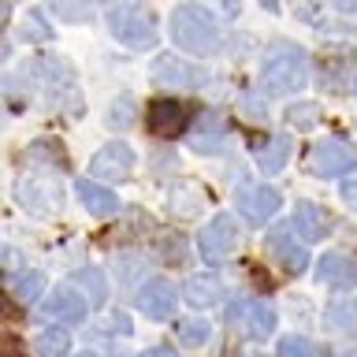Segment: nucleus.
<instances>
[{
    "mask_svg": "<svg viewBox=\"0 0 357 357\" xmlns=\"http://www.w3.org/2000/svg\"><path fill=\"white\" fill-rule=\"evenodd\" d=\"M305 82H309V56H305V49H301V45H290V41H275L272 49L264 52V60H261L264 93L287 97V93H298Z\"/></svg>",
    "mask_w": 357,
    "mask_h": 357,
    "instance_id": "f03ea898",
    "label": "nucleus"
},
{
    "mask_svg": "<svg viewBox=\"0 0 357 357\" xmlns=\"http://www.w3.org/2000/svg\"><path fill=\"white\" fill-rule=\"evenodd\" d=\"M112 127H130V105H127V100H123V108L116 105V108H112Z\"/></svg>",
    "mask_w": 357,
    "mask_h": 357,
    "instance_id": "7c9ffc66",
    "label": "nucleus"
},
{
    "mask_svg": "<svg viewBox=\"0 0 357 357\" xmlns=\"http://www.w3.org/2000/svg\"><path fill=\"white\" fill-rule=\"evenodd\" d=\"M78 357H97V354H89V350H86V354H78Z\"/></svg>",
    "mask_w": 357,
    "mask_h": 357,
    "instance_id": "f704fd0d",
    "label": "nucleus"
},
{
    "mask_svg": "<svg viewBox=\"0 0 357 357\" xmlns=\"http://www.w3.org/2000/svg\"><path fill=\"white\" fill-rule=\"evenodd\" d=\"M234 205L250 223H268L283 205V197H279L275 186H245L234 194Z\"/></svg>",
    "mask_w": 357,
    "mask_h": 357,
    "instance_id": "0eeeda50",
    "label": "nucleus"
},
{
    "mask_svg": "<svg viewBox=\"0 0 357 357\" xmlns=\"http://www.w3.org/2000/svg\"><path fill=\"white\" fill-rule=\"evenodd\" d=\"M354 167H357V153H354V145L342 142V138H324V142L312 145V153H309V172L320 175V178L346 175V172H354Z\"/></svg>",
    "mask_w": 357,
    "mask_h": 357,
    "instance_id": "39448f33",
    "label": "nucleus"
},
{
    "mask_svg": "<svg viewBox=\"0 0 357 357\" xmlns=\"http://www.w3.org/2000/svg\"><path fill=\"white\" fill-rule=\"evenodd\" d=\"M290 160V138H272L264 145L261 153H257V164H261V172H268V175H275V172H283V164Z\"/></svg>",
    "mask_w": 357,
    "mask_h": 357,
    "instance_id": "aec40b11",
    "label": "nucleus"
},
{
    "mask_svg": "<svg viewBox=\"0 0 357 357\" xmlns=\"http://www.w3.org/2000/svg\"><path fill=\"white\" fill-rule=\"evenodd\" d=\"M183 298L194 309H208L223 298V287H220V279H212V275H190L186 287H183Z\"/></svg>",
    "mask_w": 357,
    "mask_h": 357,
    "instance_id": "f3484780",
    "label": "nucleus"
},
{
    "mask_svg": "<svg viewBox=\"0 0 357 357\" xmlns=\"http://www.w3.org/2000/svg\"><path fill=\"white\" fill-rule=\"evenodd\" d=\"M138 309L149 320H172L175 309H178V290L167 283V279H149V283L138 290Z\"/></svg>",
    "mask_w": 357,
    "mask_h": 357,
    "instance_id": "6e6552de",
    "label": "nucleus"
},
{
    "mask_svg": "<svg viewBox=\"0 0 357 357\" xmlns=\"http://www.w3.org/2000/svg\"><path fill=\"white\" fill-rule=\"evenodd\" d=\"M142 357H172V354H167V350H145Z\"/></svg>",
    "mask_w": 357,
    "mask_h": 357,
    "instance_id": "72a5a7b5",
    "label": "nucleus"
},
{
    "mask_svg": "<svg viewBox=\"0 0 357 357\" xmlns=\"http://www.w3.org/2000/svg\"><path fill=\"white\" fill-rule=\"evenodd\" d=\"M294 231H298L305 242L328 238L331 216H328V212H324L320 205H312V201H298V208H294Z\"/></svg>",
    "mask_w": 357,
    "mask_h": 357,
    "instance_id": "4468645a",
    "label": "nucleus"
},
{
    "mask_svg": "<svg viewBox=\"0 0 357 357\" xmlns=\"http://www.w3.org/2000/svg\"><path fill=\"white\" fill-rule=\"evenodd\" d=\"M354 86H357V78H354Z\"/></svg>",
    "mask_w": 357,
    "mask_h": 357,
    "instance_id": "c9c22d12",
    "label": "nucleus"
},
{
    "mask_svg": "<svg viewBox=\"0 0 357 357\" xmlns=\"http://www.w3.org/2000/svg\"><path fill=\"white\" fill-rule=\"evenodd\" d=\"M75 190H78V201H82L93 216H112V212L119 208V197L112 194L108 186H100L97 178H78Z\"/></svg>",
    "mask_w": 357,
    "mask_h": 357,
    "instance_id": "dca6fc26",
    "label": "nucleus"
},
{
    "mask_svg": "<svg viewBox=\"0 0 357 357\" xmlns=\"http://www.w3.org/2000/svg\"><path fill=\"white\" fill-rule=\"evenodd\" d=\"M328 328H335V331H354L357 328V305L354 301H331L328 305Z\"/></svg>",
    "mask_w": 357,
    "mask_h": 357,
    "instance_id": "5701e85b",
    "label": "nucleus"
},
{
    "mask_svg": "<svg viewBox=\"0 0 357 357\" xmlns=\"http://www.w3.org/2000/svg\"><path fill=\"white\" fill-rule=\"evenodd\" d=\"M223 4V11H227V15H238V0H220Z\"/></svg>",
    "mask_w": 357,
    "mask_h": 357,
    "instance_id": "473e14b6",
    "label": "nucleus"
},
{
    "mask_svg": "<svg viewBox=\"0 0 357 357\" xmlns=\"http://www.w3.org/2000/svg\"><path fill=\"white\" fill-rule=\"evenodd\" d=\"M134 172V149L123 142L105 145L93 160H89V178H108V183H123Z\"/></svg>",
    "mask_w": 357,
    "mask_h": 357,
    "instance_id": "423d86ee",
    "label": "nucleus"
},
{
    "mask_svg": "<svg viewBox=\"0 0 357 357\" xmlns=\"http://www.w3.org/2000/svg\"><path fill=\"white\" fill-rule=\"evenodd\" d=\"M33 350H38V357H67L71 339H67L63 328H45L38 335V342H33Z\"/></svg>",
    "mask_w": 357,
    "mask_h": 357,
    "instance_id": "412c9836",
    "label": "nucleus"
},
{
    "mask_svg": "<svg viewBox=\"0 0 357 357\" xmlns=\"http://www.w3.org/2000/svg\"><path fill=\"white\" fill-rule=\"evenodd\" d=\"M186 127V108L178 100H153L149 105V130L160 138H175Z\"/></svg>",
    "mask_w": 357,
    "mask_h": 357,
    "instance_id": "ddd939ff",
    "label": "nucleus"
},
{
    "mask_svg": "<svg viewBox=\"0 0 357 357\" xmlns=\"http://www.w3.org/2000/svg\"><path fill=\"white\" fill-rule=\"evenodd\" d=\"M52 30L41 22V15H26V41H49Z\"/></svg>",
    "mask_w": 357,
    "mask_h": 357,
    "instance_id": "c85d7f7f",
    "label": "nucleus"
},
{
    "mask_svg": "<svg viewBox=\"0 0 357 357\" xmlns=\"http://www.w3.org/2000/svg\"><path fill=\"white\" fill-rule=\"evenodd\" d=\"M342 201H346L350 208H357V167L342 178Z\"/></svg>",
    "mask_w": 357,
    "mask_h": 357,
    "instance_id": "c756f323",
    "label": "nucleus"
},
{
    "mask_svg": "<svg viewBox=\"0 0 357 357\" xmlns=\"http://www.w3.org/2000/svg\"><path fill=\"white\" fill-rule=\"evenodd\" d=\"M208 335H212V328H208L205 320H183V324L175 328L178 346H190V350H194V346H205Z\"/></svg>",
    "mask_w": 357,
    "mask_h": 357,
    "instance_id": "4be33fe9",
    "label": "nucleus"
},
{
    "mask_svg": "<svg viewBox=\"0 0 357 357\" xmlns=\"http://www.w3.org/2000/svg\"><path fill=\"white\" fill-rule=\"evenodd\" d=\"M78 283L86 287V294H89V301H93V305H100V301L108 298V287H105L100 268H82V272H78Z\"/></svg>",
    "mask_w": 357,
    "mask_h": 357,
    "instance_id": "393cba45",
    "label": "nucleus"
},
{
    "mask_svg": "<svg viewBox=\"0 0 357 357\" xmlns=\"http://www.w3.org/2000/svg\"><path fill=\"white\" fill-rule=\"evenodd\" d=\"M149 78L156 86H164V89H186L190 82H194V71H190L178 56H156Z\"/></svg>",
    "mask_w": 357,
    "mask_h": 357,
    "instance_id": "2eb2a0df",
    "label": "nucleus"
},
{
    "mask_svg": "<svg viewBox=\"0 0 357 357\" xmlns=\"http://www.w3.org/2000/svg\"><path fill=\"white\" fill-rule=\"evenodd\" d=\"M108 30H112V38L119 45H127V49H153L156 45V19H153V11H145L138 4L112 8Z\"/></svg>",
    "mask_w": 357,
    "mask_h": 357,
    "instance_id": "7ed1b4c3",
    "label": "nucleus"
},
{
    "mask_svg": "<svg viewBox=\"0 0 357 357\" xmlns=\"http://www.w3.org/2000/svg\"><path fill=\"white\" fill-rule=\"evenodd\" d=\"M317 279L324 287H354L357 283V261L354 257H346V253H324L320 257V264H317Z\"/></svg>",
    "mask_w": 357,
    "mask_h": 357,
    "instance_id": "9b49d317",
    "label": "nucleus"
},
{
    "mask_svg": "<svg viewBox=\"0 0 357 357\" xmlns=\"http://www.w3.org/2000/svg\"><path fill=\"white\" fill-rule=\"evenodd\" d=\"M52 8L60 11V19H67V22H82V19L93 15L89 0H52Z\"/></svg>",
    "mask_w": 357,
    "mask_h": 357,
    "instance_id": "bb28decb",
    "label": "nucleus"
},
{
    "mask_svg": "<svg viewBox=\"0 0 357 357\" xmlns=\"http://www.w3.org/2000/svg\"><path fill=\"white\" fill-rule=\"evenodd\" d=\"M167 26H172V41L190 56H212L223 45V30L216 15L201 4H178L172 19H167Z\"/></svg>",
    "mask_w": 357,
    "mask_h": 357,
    "instance_id": "f257e3e1",
    "label": "nucleus"
},
{
    "mask_svg": "<svg viewBox=\"0 0 357 357\" xmlns=\"http://www.w3.org/2000/svg\"><path fill=\"white\" fill-rule=\"evenodd\" d=\"M223 138H227L223 119L220 116H201V123L194 127V149L197 153H220Z\"/></svg>",
    "mask_w": 357,
    "mask_h": 357,
    "instance_id": "a211bd4d",
    "label": "nucleus"
},
{
    "mask_svg": "<svg viewBox=\"0 0 357 357\" xmlns=\"http://www.w3.org/2000/svg\"><path fill=\"white\" fill-rule=\"evenodd\" d=\"M279 357H312V346L301 339V335H287L279 342Z\"/></svg>",
    "mask_w": 357,
    "mask_h": 357,
    "instance_id": "cd10ccee",
    "label": "nucleus"
},
{
    "mask_svg": "<svg viewBox=\"0 0 357 357\" xmlns=\"http://www.w3.org/2000/svg\"><path fill=\"white\" fill-rule=\"evenodd\" d=\"M45 290V275L41 272H26V275H11V294L22 301H33Z\"/></svg>",
    "mask_w": 357,
    "mask_h": 357,
    "instance_id": "b1692460",
    "label": "nucleus"
},
{
    "mask_svg": "<svg viewBox=\"0 0 357 357\" xmlns=\"http://www.w3.org/2000/svg\"><path fill=\"white\" fill-rule=\"evenodd\" d=\"M15 194H19L22 205H26L30 212H38V216H49L52 208L63 205V190H60V183H45V178H30V175L19 178Z\"/></svg>",
    "mask_w": 357,
    "mask_h": 357,
    "instance_id": "1a4fd4ad",
    "label": "nucleus"
},
{
    "mask_svg": "<svg viewBox=\"0 0 357 357\" xmlns=\"http://www.w3.org/2000/svg\"><path fill=\"white\" fill-rule=\"evenodd\" d=\"M45 317L49 320H60V324H78L86 317V298L78 294V290L63 287V290H52L49 298H45Z\"/></svg>",
    "mask_w": 357,
    "mask_h": 357,
    "instance_id": "f8f14e48",
    "label": "nucleus"
},
{
    "mask_svg": "<svg viewBox=\"0 0 357 357\" xmlns=\"http://www.w3.org/2000/svg\"><path fill=\"white\" fill-rule=\"evenodd\" d=\"M245 331H250V339H268V335L275 331V312L268 309L264 301L245 305Z\"/></svg>",
    "mask_w": 357,
    "mask_h": 357,
    "instance_id": "6ab92c4d",
    "label": "nucleus"
},
{
    "mask_svg": "<svg viewBox=\"0 0 357 357\" xmlns=\"http://www.w3.org/2000/svg\"><path fill=\"white\" fill-rule=\"evenodd\" d=\"M287 119L294 123L298 130H312L320 123V105H312V100H305V105H294L287 112Z\"/></svg>",
    "mask_w": 357,
    "mask_h": 357,
    "instance_id": "a878e982",
    "label": "nucleus"
},
{
    "mask_svg": "<svg viewBox=\"0 0 357 357\" xmlns=\"http://www.w3.org/2000/svg\"><path fill=\"white\" fill-rule=\"evenodd\" d=\"M331 8H339V11H357V0H328Z\"/></svg>",
    "mask_w": 357,
    "mask_h": 357,
    "instance_id": "2f4dec72",
    "label": "nucleus"
},
{
    "mask_svg": "<svg viewBox=\"0 0 357 357\" xmlns=\"http://www.w3.org/2000/svg\"><path fill=\"white\" fill-rule=\"evenodd\" d=\"M238 245H242V231H238V220H234L231 212L212 216L197 234V250L208 264H220V261H227V257H234Z\"/></svg>",
    "mask_w": 357,
    "mask_h": 357,
    "instance_id": "20e7f679",
    "label": "nucleus"
},
{
    "mask_svg": "<svg viewBox=\"0 0 357 357\" xmlns=\"http://www.w3.org/2000/svg\"><path fill=\"white\" fill-rule=\"evenodd\" d=\"M264 245H268V253L287 268V272H305V268H309V250L294 238V234H290V227H272V231H268V238H264Z\"/></svg>",
    "mask_w": 357,
    "mask_h": 357,
    "instance_id": "9d476101",
    "label": "nucleus"
}]
</instances>
